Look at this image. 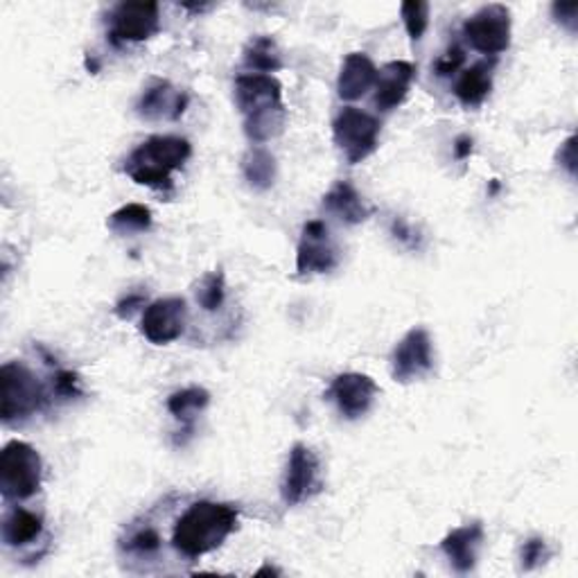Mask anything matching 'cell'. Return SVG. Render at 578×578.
Segmentation results:
<instances>
[{"label":"cell","mask_w":578,"mask_h":578,"mask_svg":"<svg viewBox=\"0 0 578 578\" xmlns=\"http://www.w3.org/2000/svg\"><path fill=\"white\" fill-rule=\"evenodd\" d=\"M237 508L222 502L199 499L190 504L173 529V547L186 561H197L220 550L237 529Z\"/></svg>","instance_id":"1"},{"label":"cell","mask_w":578,"mask_h":578,"mask_svg":"<svg viewBox=\"0 0 578 578\" xmlns=\"http://www.w3.org/2000/svg\"><path fill=\"white\" fill-rule=\"evenodd\" d=\"M235 105L245 118V133L256 145L269 143L285 129L283 86L274 75L245 73L235 78Z\"/></svg>","instance_id":"2"},{"label":"cell","mask_w":578,"mask_h":578,"mask_svg":"<svg viewBox=\"0 0 578 578\" xmlns=\"http://www.w3.org/2000/svg\"><path fill=\"white\" fill-rule=\"evenodd\" d=\"M192 154V145L181 135H152L125 161V175L139 186L154 190L173 188V173L181 169Z\"/></svg>","instance_id":"3"},{"label":"cell","mask_w":578,"mask_h":578,"mask_svg":"<svg viewBox=\"0 0 578 578\" xmlns=\"http://www.w3.org/2000/svg\"><path fill=\"white\" fill-rule=\"evenodd\" d=\"M0 387H3V406L0 416L5 425L23 423L37 416L55 398L52 385L46 387L37 373L23 362H8L0 368Z\"/></svg>","instance_id":"4"},{"label":"cell","mask_w":578,"mask_h":578,"mask_svg":"<svg viewBox=\"0 0 578 578\" xmlns=\"http://www.w3.org/2000/svg\"><path fill=\"white\" fill-rule=\"evenodd\" d=\"M44 463L39 452L23 440H10L0 452V495L5 502H23L39 493Z\"/></svg>","instance_id":"5"},{"label":"cell","mask_w":578,"mask_h":578,"mask_svg":"<svg viewBox=\"0 0 578 578\" xmlns=\"http://www.w3.org/2000/svg\"><path fill=\"white\" fill-rule=\"evenodd\" d=\"M380 120L357 107H346L337 114L332 122V135L337 148L351 165L366 161L380 145Z\"/></svg>","instance_id":"6"},{"label":"cell","mask_w":578,"mask_h":578,"mask_svg":"<svg viewBox=\"0 0 578 578\" xmlns=\"http://www.w3.org/2000/svg\"><path fill=\"white\" fill-rule=\"evenodd\" d=\"M463 37L472 50L482 55H502L511 46V12L499 3L477 10L463 23Z\"/></svg>","instance_id":"7"},{"label":"cell","mask_w":578,"mask_h":578,"mask_svg":"<svg viewBox=\"0 0 578 578\" xmlns=\"http://www.w3.org/2000/svg\"><path fill=\"white\" fill-rule=\"evenodd\" d=\"M323 488L319 457L303 444H296L290 450L287 465L281 482V497L287 506H298L312 499Z\"/></svg>","instance_id":"8"},{"label":"cell","mask_w":578,"mask_h":578,"mask_svg":"<svg viewBox=\"0 0 578 578\" xmlns=\"http://www.w3.org/2000/svg\"><path fill=\"white\" fill-rule=\"evenodd\" d=\"M161 30L158 3H120L109 14V39L116 46L141 44Z\"/></svg>","instance_id":"9"},{"label":"cell","mask_w":578,"mask_h":578,"mask_svg":"<svg viewBox=\"0 0 578 578\" xmlns=\"http://www.w3.org/2000/svg\"><path fill=\"white\" fill-rule=\"evenodd\" d=\"M339 260H342V253H339L326 222L312 220L305 224L296 249L298 276L328 274L339 264Z\"/></svg>","instance_id":"10"},{"label":"cell","mask_w":578,"mask_h":578,"mask_svg":"<svg viewBox=\"0 0 578 578\" xmlns=\"http://www.w3.org/2000/svg\"><path fill=\"white\" fill-rule=\"evenodd\" d=\"M434 368V346L425 328H412L391 353V376L400 385L423 380Z\"/></svg>","instance_id":"11"},{"label":"cell","mask_w":578,"mask_h":578,"mask_svg":"<svg viewBox=\"0 0 578 578\" xmlns=\"http://www.w3.org/2000/svg\"><path fill=\"white\" fill-rule=\"evenodd\" d=\"M186 326H188V305L179 296L158 298L150 303L141 319V332L154 346L177 342V339L184 334Z\"/></svg>","instance_id":"12"},{"label":"cell","mask_w":578,"mask_h":578,"mask_svg":"<svg viewBox=\"0 0 578 578\" xmlns=\"http://www.w3.org/2000/svg\"><path fill=\"white\" fill-rule=\"evenodd\" d=\"M380 389L364 373H342L328 389V398L337 404V412L349 421H357L370 412Z\"/></svg>","instance_id":"13"},{"label":"cell","mask_w":578,"mask_h":578,"mask_svg":"<svg viewBox=\"0 0 578 578\" xmlns=\"http://www.w3.org/2000/svg\"><path fill=\"white\" fill-rule=\"evenodd\" d=\"M416 78V68L410 61H389L382 66L376 78V95H373V105L378 107V111L389 114L398 109L402 102L410 95L412 82Z\"/></svg>","instance_id":"14"},{"label":"cell","mask_w":578,"mask_h":578,"mask_svg":"<svg viewBox=\"0 0 578 578\" xmlns=\"http://www.w3.org/2000/svg\"><path fill=\"white\" fill-rule=\"evenodd\" d=\"M188 107V95L167 80H152L135 102V114L143 120H179Z\"/></svg>","instance_id":"15"},{"label":"cell","mask_w":578,"mask_h":578,"mask_svg":"<svg viewBox=\"0 0 578 578\" xmlns=\"http://www.w3.org/2000/svg\"><path fill=\"white\" fill-rule=\"evenodd\" d=\"M484 545V524L472 522L452 529L440 540V552L446 554L452 569L459 574H468L480 561V552Z\"/></svg>","instance_id":"16"},{"label":"cell","mask_w":578,"mask_h":578,"mask_svg":"<svg viewBox=\"0 0 578 578\" xmlns=\"http://www.w3.org/2000/svg\"><path fill=\"white\" fill-rule=\"evenodd\" d=\"M378 68L364 52H351L339 71L337 93L346 102H355L364 97L373 86H376Z\"/></svg>","instance_id":"17"},{"label":"cell","mask_w":578,"mask_h":578,"mask_svg":"<svg viewBox=\"0 0 578 578\" xmlns=\"http://www.w3.org/2000/svg\"><path fill=\"white\" fill-rule=\"evenodd\" d=\"M323 209L339 222L349 226L362 224L370 217L368 203L362 199V194L349 184V181H337L323 197Z\"/></svg>","instance_id":"18"},{"label":"cell","mask_w":578,"mask_h":578,"mask_svg":"<svg viewBox=\"0 0 578 578\" xmlns=\"http://www.w3.org/2000/svg\"><path fill=\"white\" fill-rule=\"evenodd\" d=\"M44 535V520L34 511H27L23 506L8 508L0 524V538H3L5 547H27L32 542H37Z\"/></svg>","instance_id":"19"},{"label":"cell","mask_w":578,"mask_h":578,"mask_svg":"<svg viewBox=\"0 0 578 578\" xmlns=\"http://www.w3.org/2000/svg\"><path fill=\"white\" fill-rule=\"evenodd\" d=\"M493 91V68L488 63H474L457 78L455 95L463 107L474 109L486 102Z\"/></svg>","instance_id":"20"},{"label":"cell","mask_w":578,"mask_h":578,"mask_svg":"<svg viewBox=\"0 0 578 578\" xmlns=\"http://www.w3.org/2000/svg\"><path fill=\"white\" fill-rule=\"evenodd\" d=\"M211 402V393L203 387H188L167 398V412L173 414L186 432H192L197 416L207 410Z\"/></svg>","instance_id":"21"},{"label":"cell","mask_w":578,"mask_h":578,"mask_svg":"<svg viewBox=\"0 0 578 578\" xmlns=\"http://www.w3.org/2000/svg\"><path fill=\"white\" fill-rule=\"evenodd\" d=\"M245 66L253 73L271 75L283 68V55L271 37H253L245 48Z\"/></svg>","instance_id":"22"},{"label":"cell","mask_w":578,"mask_h":578,"mask_svg":"<svg viewBox=\"0 0 578 578\" xmlns=\"http://www.w3.org/2000/svg\"><path fill=\"white\" fill-rule=\"evenodd\" d=\"M163 547V535L152 524H141L129 529L127 538L120 542V550L125 556L135 561H152Z\"/></svg>","instance_id":"23"},{"label":"cell","mask_w":578,"mask_h":578,"mask_svg":"<svg viewBox=\"0 0 578 578\" xmlns=\"http://www.w3.org/2000/svg\"><path fill=\"white\" fill-rule=\"evenodd\" d=\"M243 175L253 190H267L276 181V158L264 148H251L243 158Z\"/></svg>","instance_id":"24"},{"label":"cell","mask_w":578,"mask_h":578,"mask_svg":"<svg viewBox=\"0 0 578 578\" xmlns=\"http://www.w3.org/2000/svg\"><path fill=\"white\" fill-rule=\"evenodd\" d=\"M107 226L116 235H135L152 228V211L143 203H127V207L111 213Z\"/></svg>","instance_id":"25"},{"label":"cell","mask_w":578,"mask_h":578,"mask_svg":"<svg viewBox=\"0 0 578 578\" xmlns=\"http://www.w3.org/2000/svg\"><path fill=\"white\" fill-rule=\"evenodd\" d=\"M194 300L203 312H217L226 300V279L222 271H209L194 290Z\"/></svg>","instance_id":"26"},{"label":"cell","mask_w":578,"mask_h":578,"mask_svg":"<svg viewBox=\"0 0 578 578\" xmlns=\"http://www.w3.org/2000/svg\"><path fill=\"white\" fill-rule=\"evenodd\" d=\"M400 14H402L404 27L406 32H410L412 42H421L429 25V5L427 3H404L400 8Z\"/></svg>","instance_id":"27"},{"label":"cell","mask_w":578,"mask_h":578,"mask_svg":"<svg viewBox=\"0 0 578 578\" xmlns=\"http://www.w3.org/2000/svg\"><path fill=\"white\" fill-rule=\"evenodd\" d=\"M547 561H550V547H547L545 540L531 538L524 542L522 550H520V563H522L524 571H531L540 565H545Z\"/></svg>","instance_id":"28"},{"label":"cell","mask_w":578,"mask_h":578,"mask_svg":"<svg viewBox=\"0 0 578 578\" xmlns=\"http://www.w3.org/2000/svg\"><path fill=\"white\" fill-rule=\"evenodd\" d=\"M463 63H465V52L459 46H452L436 59L434 71L438 78H450L461 71Z\"/></svg>","instance_id":"29"},{"label":"cell","mask_w":578,"mask_h":578,"mask_svg":"<svg viewBox=\"0 0 578 578\" xmlns=\"http://www.w3.org/2000/svg\"><path fill=\"white\" fill-rule=\"evenodd\" d=\"M145 300H148V298H145V294H141V292L127 294V296L116 305V315H118L120 319H129L135 310L143 308Z\"/></svg>","instance_id":"30"},{"label":"cell","mask_w":578,"mask_h":578,"mask_svg":"<svg viewBox=\"0 0 578 578\" xmlns=\"http://www.w3.org/2000/svg\"><path fill=\"white\" fill-rule=\"evenodd\" d=\"M558 161H561V165L567 169L571 177L576 175V135H569L567 143L561 145Z\"/></svg>","instance_id":"31"},{"label":"cell","mask_w":578,"mask_h":578,"mask_svg":"<svg viewBox=\"0 0 578 578\" xmlns=\"http://www.w3.org/2000/svg\"><path fill=\"white\" fill-rule=\"evenodd\" d=\"M552 12H554V16H556V21L558 23H563V25H567V30L569 32H574L576 30V14H578V5L576 3H567V5H554L552 8Z\"/></svg>","instance_id":"32"},{"label":"cell","mask_w":578,"mask_h":578,"mask_svg":"<svg viewBox=\"0 0 578 578\" xmlns=\"http://www.w3.org/2000/svg\"><path fill=\"white\" fill-rule=\"evenodd\" d=\"M470 154H472V139L470 135H459V139L455 141V156L459 161H465Z\"/></svg>","instance_id":"33"}]
</instances>
